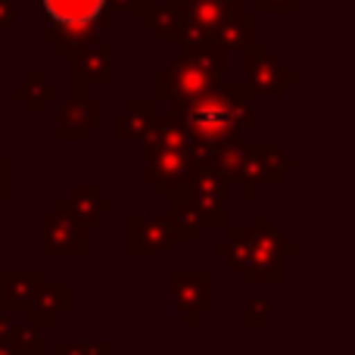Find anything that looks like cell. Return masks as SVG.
<instances>
[{
    "label": "cell",
    "mask_w": 355,
    "mask_h": 355,
    "mask_svg": "<svg viewBox=\"0 0 355 355\" xmlns=\"http://www.w3.org/2000/svg\"><path fill=\"white\" fill-rule=\"evenodd\" d=\"M243 10L237 0H181V37L184 47H202L212 44V35L231 12Z\"/></svg>",
    "instance_id": "obj_8"
},
{
    "label": "cell",
    "mask_w": 355,
    "mask_h": 355,
    "mask_svg": "<svg viewBox=\"0 0 355 355\" xmlns=\"http://www.w3.org/2000/svg\"><path fill=\"white\" fill-rule=\"evenodd\" d=\"M12 97H16V100H28L31 112H41L47 100H56V85H47V81H44V72H41V69H35V72L28 75V85H16V87H12Z\"/></svg>",
    "instance_id": "obj_20"
},
{
    "label": "cell",
    "mask_w": 355,
    "mask_h": 355,
    "mask_svg": "<svg viewBox=\"0 0 355 355\" xmlns=\"http://www.w3.org/2000/svg\"><path fill=\"white\" fill-rule=\"evenodd\" d=\"M110 355H116V352H110Z\"/></svg>",
    "instance_id": "obj_31"
},
{
    "label": "cell",
    "mask_w": 355,
    "mask_h": 355,
    "mask_svg": "<svg viewBox=\"0 0 355 355\" xmlns=\"http://www.w3.org/2000/svg\"><path fill=\"white\" fill-rule=\"evenodd\" d=\"M240 321H243L246 327H265L271 321V302L268 300H246L243 312H240Z\"/></svg>",
    "instance_id": "obj_24"
},
{
    "label": "cell",
    "mask_w": 355,
    "mask_h": 355,
    "mask_svg": "<svg viewBox=\"0 0 355 355\" xmlns=\"http://www.w3.org/2000/svg\"><path fill=\"white\" fill-rule=\"evenodd\" d=\"M16 22V0H0V28H10Z\"/></svg>",
    "instance_id": "obj_27"
},
{
    "label": "cell",
    "mask_w": 355,
    "mask_h": 355,
    "mask_svg": "<svg viewBox=\"0 0 355 355\" xmlns=\"http://www.w3.org/2000/svg\"><path fill=\"white\" fill-rule=\"evenodd\" d=\"M112 349H116L112 340H97V343H87V340H62V343L56 346L60 355H110Z\"/></svg>",
    "instance_id": "obj_23"
},
{
    "label": "cell",
    "mask_w": 355,
    "mask_h": 355,
    "mask_svg": "<svg viewBox=\"0 0 355 355\" xmlns=\"http://www.w3.org/2000/svg\"><path fill=\"white\" fill-rule=\"evenodd\" d=\"M100 125V103L97 100H85V97H72L60 106V137L62 144H78L91 135Z\"/></svg>",
    "instance_id": "obj_15"
},
{
    "label": "cell",
    "mask_w": 355,
    "mask_h": 355,
    "mask_svg": "<svg viewBox=\"0 0 355 355\" xmlns=\"http://www.w3.org/2000/svg\"><path fill=\"white\" fill-rule=\"evenodd\" d=\"M0 69H3V47H0Z\"/></svg>",
    "instance_id": "obj_30"
},
{
    "label": "cell",
    "mask_w": 355,
    "mask_h": 355,
    "mask_svg": "<svg viewBox=\"0 0 355 355\" xmlns=\"http://www.w3.org/2000/svg\"><path fill=\"white\" fill-rule=\"evenodd\" d=\"M168 290H172L175 312L181 315L190 327H193L206 312H212L215 277L209 268H175Z\"/></svg>",
    "instance_id": "obj_6"
},
{
    "label": "cell",
    "mask_w": 355,
    "mask_h": 355,
    "mask_svg": "<svg viewBox=\"0 0 355 355\" xmlns=\"http://www.w3.org/2000/svg\"><path fill=\"white\" fill-rule=\"evenodd\" d=\"M225 190L227 178L200 159V166L190 172L181 187L168 190L166 200H172V209H181L196 225H225Z\"/></svg>",
    "instance_id": "obj_3"
},
{
    "label": "cell",
    "mask_w": 355,
    "mask_h": 355,
    "mask_svg": "<svg viewBox=\"0 0 355 355\" xmlns=\"http://www.w3.org/2000/svg\"><path fill=\"white\" fill-rule=\"evenodd\" d=\"M112 62H116V47L103 37L78 50L72 56V97H81L87 85H112L116 81Z\"/></svg>",
    "instance_id": "obj_10"
},
{
    "label": "cell",
    "mask_w": 355,
    "mask_h": 355,
    "mask_svg": "<svg viewBox=\"0 0 355 355\" xmlns=\"http://www.w3.org/2000/svg\"><path fill=\"white\" fill-rule=\"evenodd\" d=\"M227 69V56L215 44H202V47H184L181 56H175L172 66L159 72V85H156V97L168 100L172 110H184L193 103L196 97L221 87Z\"/></svg>",
    "instance_id": "obj_2"
},
{
    "label": "cell",
    "mask_w": 355,
    "mask_h": 355,
    "mask_svg": "<svg viewBox=\"0 0 355 355\" xmlns=\"http://www.w3.org/2000/svg\"><path fill=\"white\" fill-rule=\"evenodd\" d=\"M172 246L166 215H128V252L131 256H162Z\"/></svg>",
    "instance_id": "obj_13"
},
{
    "label": "cell",
    "mask_w": 355,
    "mask_h": 355,
    "mask_svg": "<svg viewBox=\"0 0 355 355\" xmlns=\"http://www.w3.org/2000/svg\"><path fill=\"white\" fill-rule=\"evenodd\" d=\"M56 209H62L66 215H72L78 225L91 227V225H97L103 215L116 212V202H112L110 196L100 193L97 184H75L72 193H69L66 200L56 202Z\"/></svg>",
    "instance_id": "obj_14"
},
{
    "label": "cell",
    "mask_w": 355,
    "mask_h": 355,
    "mask_svg": "<svg viewBox=\"0 0 355 355\" xmlns=\"http://www.w3.org/2000/svg\"><path fill=\"white\" fill-rule=\"evenodd\" d=\"M153 116H156V103H153V100H135L128 110H122L116 119H112V125H116L112 137H116L119 144L144 141V137H147V131H150V125H153Z\"/></svg>",
    "instance_id": "obj_18"
},
{
    "label": "cell",
    "mask_w": 355,
    "mask_h": 355,
    "mask_svg": "<svg viewBox=\"0 0 355 355\" xmlns=\"http://www.w3.org/2000/svg\"><path fill=\"white\" fill-rule=\"evenodd\" d=\"M166 221H168V234H172V243H175V240L193 243V240L200 237V225H196L190 215H184L181 209H172V212H166Z\"/></svg>",
    "instance_id": "obj_22"
},
{
    "label": "cell",
    "mask_w": 355,
    "mask_h": 355,
    "mask_svg": "<svg viewBox=\"0 0 355 355\" xmlns=\"http://www.w3.org/2000/svg\"><path fill=\"white\" fill-rule=\"evenodd\" d=\"M44 284V271L31 268V271H3L0 275V302H3L6 315H22L28 309V300L37 287Z\"/></svg>",
    "instance_id": "obj_17"
},
{
    "label": "cell",
    "mask_w": 355,
    "mask_h": 355,
    "mask_svg": "<svg viewBox=\"0 0 355 355\" xmlns=\"http://www.w3.org/2000/svg\"><path fill=\"white\" fill-rule=\"evenodd\" d=\"M72 309V287L69 284H41L28 300V318L35 327L53 324L60 315H66Z\"/></svg>",
    "instance_id": "obj_16"
},
{
    "label": "cell",
    "mask_w": 355,
    "mask_h": 355,
    "mask_svg": "<svg viewBox=\"0 0 355 355\" xmlns=\"http://www.w3.org/2000/svg\"><path fill=\"white\" fill-rule=\"evenodd\" d=\"M0 355H25V352H19L16 346H0Z\"/></svg>",
    "instance_id": "obj_29"
},
{
    "label": "cell",
    "mask_w": 355,
    "mask_h": 355,
    "mask_svg": "<svg viewBox=\"0 0 355 355\" xmlns=\"http://www.w3.org/2000/svg\"><path fill=\"white\" fill-rule=\"evenodd\" d=\"M159 3H166V0H137V16H147V12H153Z\"/></svg>",
    "instance_id": "obj_28"
},
{
    "label": "cell",
    "mask_w": 355,
    "mask_h": 355,
    "mask_svg": "<svg viewBox=\"0 0 355 355\" xmlns=\"http://www.w3.org/2000/svg\"><path fill=\"white\" fill-rule=\"evenodd\" d=\"M215 256L227 259V268L240 271L243 284H284V256H296V240L271 227V215H259L256 227H227L225 240H215Z\"/></svg>",
    "instance_id": "obj_1"
},
{
    "label": "cell",
    "mask_w": 355,
    "mask_h": 355,
    "mask_svg": "<svg viewBox=\"0 0 355 355\" xmlns=\"http://www.w3.org/2000/svg\"><path fill=\"white\" fill-rule=\"evenodd\" d=\"M12 172H16V159L12 156H0V206L16 196V178H12Z\"/></svg>",
    "instance_id": "obj_25"
},
{
    "label": "cell",
    "mask_w": 355,
    "mask_h": 355,
    "mask_svg": "<svg viewBox=\"0 0 355 355\" xmlns=\"http://www.w3.org/2000/svg\"><path fill=\"white\" fill-rule=\"evenodd\" d=\"M178 116L184 119L193 144L200 147H215V144H225L240 137V125L234 116V103L227 87H215V91L196 97L193 103H187L184 110H178Z\"/></svg>",
    "instance_id": "obj_4"
},
{
    "label": "cell",
    "mask_w": 355,
    "mask_h": 355,
    "mask_svg": "<svg viewBox=\"0 0 355 355\" xmlns=\"http://www.w3.org/2000/svg\"><path fill=\"white\" fill-rule=\"evenodd\" d=\"M41 225H44V237H41L44 256H85L87 252V227L78 225L62 209L47 212L41 218Z\"/></svg>",
    "instance_id": "obj_11"
},
{
    "label": "cell",
    "mask_w": 355,
    "mask_h": 355,
    "mask_svg": "<svg viewBox=\"0 0 355 355\" xmlns=\"http://www.w3.org/2000/svg\"><path fill=\"white\" fill-rule=\"evenodd\" d=\"M256 3V12H296L302 0H246Z\"/></svg>",
    "instance_id": "obj_26"
},
{
    "label": "cell",
    "mask_w": 355,
    "mask_h": 355,
    "mask_svg": "<svg viewBox=\"0 0 355 355\" xmlns=\"http://www.w3.org/2000/svg\"><path fill=\"white\" fill-rule=\"evenodd\" d=\"M287 168H296V159L284 156V150H277L275 144H246V159L237 175L240 193L252 200L259 184H284Z\"/></svg>",
    "instance_id": "obj_7"
},
{
    "label": "cell",
    "mask_w": 355,
    "mask_h": 355,
    "mask_svg": "<svg viewBox=\"0 0 355 355\" xmlns=\"http://www.w3.org/2000/svg\"><path fill=\"white\" fill-rule=\"evenodd\" d=\"M240 66H243V75H246V87L252 94H262V97L281 100L287 94V87H293L300 81V75L284 66L271 53V44L265 41H252L250 47L240 50Z\"/></svg>",
    "instance_id": "obj_5"
},
{
    "label": "cell",
    "mask_w": 355,
    "mask_h": 355,
    "mask_svg": "<svg viewBox=\"0 0 355 355\" xmlns=\"http://www.w3.org/2000/svg\"><path fill=\"white\" fill-rule=\"evenodd\" d=\"M147 150V172L144 181L156 184L159 196H166L168 190L181 187L190 178L196 166H200V156L193 153V147L178 150V147H144Z\"/></svg>",
    "instance_id": "obj_9"
},
{
    "label": "cell",
    "mask_w": 355,
    "mask_h": 355,
    "mask_svg": "<svg viewBox=\"0 0 355 355\" xmlns=\"http://www.w3.org/2000/svg\"><path fill=\"white\" fill-rule=\"evenodd\" d=\"M6 346H16V349L25 352V355H41L44 352V340H41V334H37L35 324H12L10 343Z\"/></svg>",
    "instance_id": "obj_21"
},
{
    "label": "cell",
    "mask_w": 355,
    "mask_h": 355,
    "mask_svg": "<svg viewBox=\"0 0 355 355\" xmlns=\"http://www.w3.org/2000/svg\"><path fill=\"white\" fill-rule=\"evenodd\" d=\"M252 41H256V16H246L243 10L231 12V16H227L225 22L215 28V35H212V44H215V47H221L225 53H227V50L250 47Z\"/></svg>",
    "instance_id": "obj_19"
},
{
    "label": "cell",
    "mask_w": 355,
    "mask_h": 355,
    "mask_svg": "<svg viewBox=\"0 0 355 355\" xmlns=\"http://www.w3.org/2000/svg\"><path fill=\"white\" fill-rule=\"evenodd\" d=\"M47 19L62 31H85L97 22L112 19L110 0H41Z\"/></svg>",
    "instance_id": "obj_12"
}]
</instances>
